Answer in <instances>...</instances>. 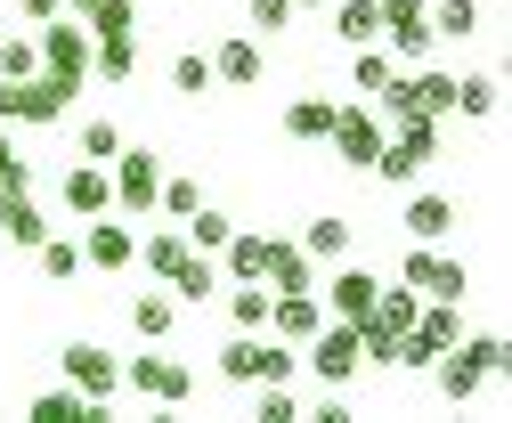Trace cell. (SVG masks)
<instances>
[{
  "label": "cell",
  "instance_id": "13",
  "mask_svg": "<svg viewBox=\"0 0 512 423\" xmlns=\"http://www.w3.org/2000/svg\"><path fill=\"white\" fill-rule=\"evenodd\" d=\"M317 293H326V310H334V318H350V326H358V318L374 310L382 277H374V269H334V277H317Z\"/></svg>",
  "mask_w": 512,
  "mask_h": 423
},
{
  "label": "cell",
  "instance_id": "32",
  "mask_svg": "<svg viewBox=\"0 0 512 423\" xmlns=\"http://www.w3.org/2000/svg\"><path fill=\"white\" fill-rule=\"evenodd\" d=\"M171 90H179V98H204V90H212V57H204V49H179V57H171Z\"/></svg>",
  "mask_w": 512,
  "mask_h": 423
},
{
  "label": "cell",
  "instance_id": "37",
  "mask_svg": "<svg viewBox=\"0 0 512 423\" xmlns=\"http://www.w3.org/2000/svg\"><path fill=\"white\" fill-rule=\"evenodd\" d=\"M196 204H204V188H196V179H163V188H155V212H163L171 228H179L187 212H196Z\"/></svg>",
  "mask_w": 512,
  "mask_h": 423
},
{
  "label": "cell",
  "instance_id": "39",
  "mask_svg": "<svg viewBox=\"0 0 512 423\" xmlns=\"http://www.w3.org/2000/svg\"><path fill=\"white\" fill-rule=\"evenodd\" d=\"M456 114H496V82L488 74H472V82L456 74Z\"/></svg>",
  "mask_w": 512,
  "mask_h": 423
},
{
  "label": "cell",
  "instance_id": "17",
  "mask_svg": "<svg viewBox=\"0 0 512 423\" xmlns=\"http://www.w3.org/2000/svg\"><path fill=\"white\" fill-rule=\"evenodd\" d=\"M90 74L98 82H131L139 74V33H90Z\"/></svg>",
  "mask_w": 512,
  "mask_h": 423
},
{
  "label": "cell",
  "instance_id": "7",
  "mask_svg": "<svg viewBox=\"0 0 512 423\" xmlns=\"http://www.w3.org/2000/svg\"><path fill=\"white\" fill-rule=\"evenodd\" d=\"M382 114L374 106H334V131H326V147H334V163H350V171H366L374 163V147H382Z\"/></svg>",
  "mask_w": 512,
  "mask_h": 423
},
{
  "label": "cell",
  "instance_id": "16",
  "mask_svg": "<svg viewBox=\"0 0 512 423\" xmlns=\"http://www.w3.org/2000/svg\"><path fill=\"white\" fill-rule=\"evenodd\" d=\"M171 326H179V301H171L163 285H139V293H131V334H139V342H171Z\"/></svg>",
  "mask_w": 512,
  "mask_h": 423
},
{
  "label": "cell",
  "instance_id": "41",
  "mask_svg": "<svg viewBox=\"0 0 512 423\" xmlns=\"http://www.w3.org/2000/svg\"><path fill=\"white\" fill-rule=\"evenodd\" d=\"M90 9H98V0H66V17H90Z\"/></svg>",
  "mask_w": 512,
  "mask_h": 423
},
{
  "label": "cell",
  "instance_id": "20",
  "mask_svg": "<svg viewBox=\"0 0 512 423\" xmlns=\"http://www.w3.org/2000/svg\"><path fill=\"white\" fill-rule=\"evenodd\" d=\"M212 293H220V261H212V253H187L179 277H171V301H179V310H204Z\"/></svg>",
  "mask_w": 512,
  "mask_h": 423
},
{
  "label": "cell",
  "instance_id": "28",
  "mask_svg": "<svg viewBox=\"0 0 512 423\" xmlns=\"http://www.w3.org/2000/svg\"><path fill=\"white\" fill-rule=\"evenodd\" d=\"M33 253H41V277H49V285H74V277H82V245H74V236H41Z\"/></svg>",
  "mask_w": 512,
  "mask_h": 423
},
{
  "label": "cell",
  "instance_id": "18",
  "mask_svg": "<svg viewBox=\"0 0 512 423\" xmlns=\"http://www.w3.org/2000/svg\"><path fill=\"white\" fill-rule=\"evenodd\" d=\"M334 106H342V98H326V90H309V98H293V106H285V139L317 147V139L334 131Z\"/></svg>",
  "mask_w": 512,
  "mask_h": 423
},
{
  "label": "cell",
  "instance_id": "27",
  "mask_svg": "<svg viewBox=\"0 0 512 423\" xmlns=\"http://www.w3.org/2000/svg\"><path fill=\"white\" fill-rule=\"evenodd\" d=\"M301 253H309V261H342V253H350V220H342V212L309 220V228H301Z\"/></svg>",
  "mask_w": 512,
  "mask_h": 423
},
{
  "label": "cell",
  "instance_id": "25",
  "mask_svg": "<svg viewBox=\"0 0 512 423\" xmlns=\"http://www.w3.org/2000/svg\"><path fill=\"white\" fill-rule=\"evenodd\" d=\"M407 106L431 114V123H447V114H456V74H415L407 82Z\"/></svg>",
  "mask_w": 512,
  "mask_h": 423
},
{
  "label": "cell",
  "instance_id": "10",
  "mask_svg": "<svg viewBox=\"0 0 512 423\" xmlns=\"http://www.w3.org/2000/svg\"><path fill=\"white\" fill-rule=\"evenodd\" d=\"M374 9H382V41H391V57H407V66H415V57H431V0H374Z\"/></svg>",
  "mask_w": 512,
  "mask_h": 423
},
{
  "label": "cell",
  "instance_id": "31",
  "mask_svg": "<svg viewBox=\"0 0 512 423\" xmlns=\"http://www.w3.org/2000/svg\"><path fill=\"white\" fill-rule=\"evenodd\" d=\"M228 228H236V220H228V212H204V204L179 220V236H187L196 253H220V245H228Z\"/></svg>",
  "mask_w": 512,
  "mask_h": 423
},
{
  "label": "cell",
  "instance_id": "23",
  "mask_svg": "<svg viewBox=\"0 0 512 423\" xmlns=\"http://www.w3.org/2000/svg\"><path fill=\"white\" fill-rule=\"evenodd\" d=\"M25 423H98V407H90L74 383H57V391H41V399L25 407Z\"/></svg>",
  "mask_w": 512,
  "mask_h": 423
},
{
  "label": "cell",
  "instance_id": "29",
  "mask_svg": "<svg viewBox=\"0 0 512 423\" xmlns=\"http://www.w3.org/2000/svg\"><path fill=\"white\" fill-rule=\"evenodd\" d=\"M228 318H236V326H269V285H261V277H236V285H228Z\"/></svg>",
  "mask_w": 512,
  "mask_h": 423
},
{
  "label": "cell",
  "instance_id": "12",
  "mask_svg": "<svg viewBox=\"0 0 512 423\" xmlns=\"http://www.w3.org/2000/svg\"><path fill=\"white\" fill-rule=\"evenodd\" d=\"M317 326H326V301H317V293H269V334H277V342L301 350Z\"/></svg>",
  "mask_w": 512,
  "mask_h": 423
},
{
  "label": "cell",
  "instance_id": "2",
  "mask_svg": "<svg viewBox=\"0 0 512 423\" xmlns=\"http://www.w3.org/2000/svg\"><path fill=\"white\" fill-rule=\"evenodd\" d=\"M301 367L317 375V391H350L366 375V358H358V326L350 318H326L309 342H301Z\"/></svg>",
  "mask_w": 512,
  "mask_h": 423
},
{
  "label": "cell",
  "instance_id": "11",
  "mask_svg": "<svg viewBox=\"0 0 512 423\" xmlns=\"http://www.w3.org/2000/svg\"><path fill=\"white\" fill-rule=\"evenodd\" d=\"M212 82H228V90H261V82H269L261 41H252V33H228V41L212 49Z\"/></svg>",
  "mask_w": 512,
  "mask_h": 423
},
{
  "label": "cell",
  "instance_id": "24",
  "mask_svg": "<svg viewBox=\"0 0 512 423\" xmlns=\"http://www.w3.org/2000/svg\"><path fill=\"white\" fill-rule=\"evenodd\" d=\"M0 236H9V245H41V236H49V220H41V204L33 196H0Z\"/></svg>",
  "mask_w": 512,
  "mask_h": 423
},
{
  "label": "cell",
  "instance_id": "26",
  "mask_svg": "<svg viewBox=\"0 0 512 423\" xmlns=\"http://www.w3.org/2000/svg\"><path fill=\"white\" fill-rule=\"evenodd\" d=\"M374 33H382V9H374V0H334V41L366 49Z\"/></svg>",
  "mask_w": 512,
  "mask_h": 423
},
{
  "label": "cell",
  "instance_id": "8",
  "mask_svg": "<svg viewBox=\"0 0 512 423\" xmlns=\"http://www.w3.org/2000/svg\"><path fill=\"white\" fill-rule=\"evenodd\" d=\"M66 383L98 407V423H106V407H114V391H122V358H106L98 342H74L66 350Z\"/></svg>",
  "mask_w": 512,
  "mask_h": 423
},
{
  "label": "cell",
  "instance_id": "9",
  "mask_svg": "<svg viewBox=\"0 0 512 423\" xmlns=\"http://www.w3.org/2000/svg\"><path fill=\"white\" fill-rule=\"evenodd\" d=\"M131 261H139V236H131V220L98 212V220L82 228V269H106V277H122Z\"/></svg>",
  "mask_w": 512,
  "mask_h": 423
},
{
  "label": "cell",
  "instance_id": "19",
  "mask_svg": "<svg viewBox=\"0 0 512 423\" xmlns=\"http://www.w3.org/2000/svg\"><path fill=\"white\" fill-rule=\"evenodd\" d=\"M261 261H269V236H261V228H228V245H220V285L261 277Z\"/></svg>",
  "mask_w": 512,
  "mask_h": 423
},
{
  "label": "cell",
  "instance_id": "15",
  "mask_svg": "<svg viewBox=\"0 0 512 423\" xmlns=\"http://www.w3.org/2000/svg\"><path fill=\"white\" fill-rule=\"evenodd\" d=\"M66 212H82V220L114 212V179H106V163H74V171H66Z\"/></svg>",
  "mask_w": 512,
  "mask_h": 423
},
{
  "label": "cell",
  "instance_id": "43",
  "mask_svg": "<svg viewBox=\"0 0 512 423\" xmlns=\"http://www.w3.org/2000/svg\"><path fill=\"white\" fill-rule=\"evenodd\" d=\"M0 33H9V17H0Z\"/></svg>",
  "mask_w": 512,
  "mask_h": 423
},
{
  "label": "cell",
  "instance_id": "30",
  "mask_svg": "<svg viewBox=\"0 0 512 423\" xmlns=\"http://www.w3.org/2000/svg\"><path fill=\"white\" fill-rule=\"evenodd\" d=\"M431 17V41H464V33H480V9L472 0H439V9H423Z\"/></svg>",
  "mask_w": 512,
  "mask_h": 423
},
{
  "label": "cell",
  "instance_id": "1",
  "mask_svg": "<svg viewBox=\"0 0 512 423\" xmlns=\"http://www.w3.org/2000/svg\"><path fill=\"white\" fill-rule=\"evenodd\" d=\"M504 358H512V350H504V334L447 342V350L431 358V383H439V399H456V407H464V399H480V391H488V375H504Z\"/></svg>",
  "mask_w": 512,
  "mask_h": 423
},
{
  "label": "cell",
  "instance_id": "3",
  "mask_svg": "<svg viewBox=\"0 0 512 423\" xmlns=\"http://www.w3.org/2000/svg\"><path fill=\"white\" fill-rule=\"evenodd\" d=\"M33 49H41V74H57V82H90V25L82 17H49V25H33Z\"/></svg>",
  "mask_w": 512,
  "mask_h": 423
},
{
  "label": "cell",
  "instance_id": "34",
  "mask_svg": "<svg viewBox=\"0 0 512 423\" xmlns=\"http://www.w3.org/2000/svg\"><path fill=\"white\" fill-rule=\"evenodd\" d=\"M74 147H82V163H114V155H122V131L106 123V114H90V123L74 131Z\"/></svg>",
  "mask_w": 512,
  "mask_h": 423
},
{
  "label": "cell",
  "instance_id": "38",
  "mask_svg": "<svg viewBox=\"0 0 512 423\" xmlns=\"http://www.w3.org/2000/svg\"><path fill=\"white\" fill-rule=\"evenodd\" d=\"M252 391H261V399H252V415H261V423H293V415H301V399H293L285 383H252Z\"/></svg>",
  "mask_w": 512,
  "mask_h": 423
},
{
  "label": "cell",
  "instance_id": "36",
  "mask_svg": "<svg viewBox=\"0 0 512 423\" xmlns=\"http://www.w3.org/2000/svg\"><path fill=\"white\" fill-rule=\"evenodd\" d=\"M391 74H399V57H391V49H374V41H366V49H358V66H350V82H358V90H366V98H374V90H382V82H391Z\"/></svg>",
  "mask_w": 512,
  "mask_h": 423
},
{
  "label": "cell",
  "instance_id": "35",
  "mask_svg": "<svg viewBox=\"0 0 512 423\" xmlns=\"http://www.w3.org/2000/svg\"><path fill=\"white\" fill-rule=\"evenodd\" d=\"M0 196H33V163L17 155V139H9V123H0Z\"/></svg>",
  "mask_w": 512,
  "mask_h": 423
},
{
  "label": "cell",
  "instance_id": "14",
  "mask_svg": "<svg viewBox=\"0 0 512 423\" xmlns=\"http://www.w3.org/2000/svg\"><path fill=\"white\" fill-rule=\"evenodd\" d=\"M261 285L269 293H317V261L301 245H285V236H269V261H261Z\"/></svg>",
  "mask_w": 512,
  "mask_h": 423
},
{
  "label": "cell",
  "instance_id": "6",
  "mask_svg": "<svg viewBox=\"0 0 512 423\" xmlns=\"http://www.w3.org/2000/svg\"><path fill=\"white\" fill-rule=\"evenodd\" d=\"M122 391H139V399H163V407H179V399H196V375H187L179 358H163V350H139L131 367H122Z\"/></svg>",
  "mask_w": 512,
  "mask_h": 423
},
{
  "label": "cell",
  "instance_id": "40",
  "mask_svg": "<svg viewBox=\"0 0 512 423\" xmlns=\"http://www.w3.org/2000/svg\"><path fill=\"white\" fill-rule=\"evenodd\" d=\"M49 17H66V0H17V25H49Z\"/></svg>",
  "mask_w": 512,
  "mask_h": 423
},
{
  "label": "cell",
  "instance_id": "42",
  "mask_svg": "<svg viewBox=\"0 0 512 423\" xmlns=\"http://www.w3.org/2000/svg\"><path fill=\"white\" fill-rule=\"evenodd\" d=\"M293 9H326V0H293Z\"/></svg>",
  "mask_w": 512,
  "mask_h": 423
},
{
  "label": "cell",
  "instance_id": "5",
  "mask_svg": "<svg viewBox=\"0 0 512 423\" xmlns=\"http://www.w3.org/2000/svg\"><path fill=\"white\" fill-rule=\"evenodd\" d=\"M399 285H407V293H431V301H464V293H472V269L447 261V253H431V245H415V253L399 261Z\"/></svg>",
  "mask_w": 512,
  "mask_h": 423
},
{
  "label": "cell",
  "instance_id": "21",
  "mask_svg": "<svg viewBox=\"0 0 512 423\" xmlns=\"http://www.w3.org/2000/svg\"><path fill=\"white\" fill-rule=\"evenodd\" d=\"M187 253H196V245H187V236H179V228H163V236H139V261H131V269H147L155 285H171Z\"/></svg>",
  "mask_w": 512,
  "mask_h": 423
},
{
  "label": "cell",
  "instance_id": "33",
  "mask_svg": "<svg viewBox=\"0 0 512 423\" xmlns=\"http://www.w3.org/2000/svg\"><path fill=\"white\" fill-rule=\"evenodd\" d=\"M293 25V0H244V33L252 41H277Z\"/></svg>",
  "mask_w": 512,
  "mask_h": 423
},
{
  "label": "cell",
  "instance_id": "4",
  "mask_svg": "<svg viewBox=\"0 0 512 423\" xmlns=\"http://www.w3.org/2000/svg\"><path fill=\"white\" fill-rule=\"evenodd\" d=\"M106 179H114V212H155V188H163V155H147V147H122L114 163H106Z\"/></svg>",
  "mask_w": 512,
  "mask_h": 423
},
{
  "label": "cell",
  "instance_id": "22",
  "mask_svg": "<svg viewBox=\"0 0 512 423\" xmlns=\"http://www.w3.org/2000/svg\"><path fill=\"white\" fill-rule=\"evenodd\" d=\"M399 228L415 236V245H439V236L456 228V204H447V196H407V212H399Z\"/></svg>",
  "mask_w": 512,
  "mask_h": 423
}]
</instances>
